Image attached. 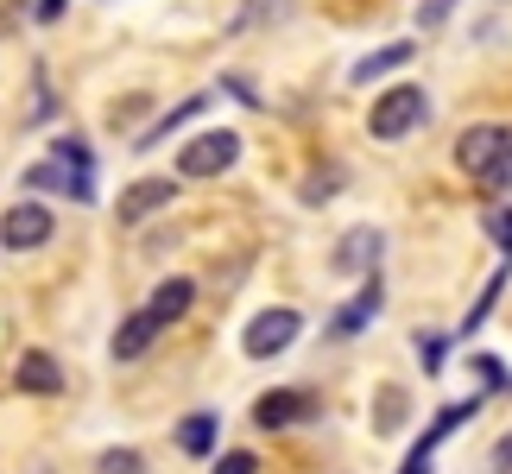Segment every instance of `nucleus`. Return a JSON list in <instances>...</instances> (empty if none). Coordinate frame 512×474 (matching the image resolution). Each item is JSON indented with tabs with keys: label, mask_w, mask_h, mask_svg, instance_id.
<instances>
[{
	"label": "nucleus",
	"mask_w": 512,
	"mask_h": 474,
	"mask_svg": "<svg viewBox=\"0 0 512 474\" xmlns=\"http://www.w3.org/2000/svg\"><path fill=\"white\" fill-rule=\"evenodd\" d=\"M215 430H222V424H215L209 411H196V418L177 424V449H184V456H209V449H215Z\"/></svg>",
	"instance_id": "4468645a"
},
{
	"label": "nucleus",
	"mask_w": 512,
	"mask_h": 474,
	"mask_svg": "<svg viewBox=\"0 0 512 474\" xmlns=\"http://www.w3.org/2000/svg\"><path fill=\"white\" fill-rule=\"evenodd\" d=\"M506 152H512V127L487 121V127H468L462 140H456V165H462L468 177H487V171H494Z\"/></svg>",
	"instance_id": "7ed1b4c3"
},
{
	"label": "nucleus",
	"mask_w": 512,
	"mask_h": 474,
	"mask_svg": "<svg viewBox=\"0 0 512 474\" xmlns=\"http://www.w3.org/2000/svg\"><path fill=\"white\" fill-rule=\"evenodd\" d=\"M234 158H241V133L209 127V133H196V140L177 152V177H184V184H196V177H222Z\"/></svg>",
	"instance_id": "f03ea898"
},
{
	"label": "nucleus",
	"mask_w": 512,
	"mask_h": 474,
	"mask_svg": "<svg viewBox=\"0 0 512 474\" xmlns=\"http://www.w3.org/2000/svg\"><path fill=\"white\" fill-rule=\"evenodd\" d=\"M424 114H430V102H424V89H418V83H392L380 102H373L367 133H373V140H405V133H418Z\"/></svg>",
	"instance_id": "f257e3e1"
},
{
	"label": "nucleus",
	"mask_w": 512,
	"mask_h": 474,
	"mask_svg": "<svg viewBox=\"0 0 512 474\" xmlns=\"http://www.w3.org/2000/svg\"><path fill=\"white\" fill-rule=\"evenodd\" d=\"M317 418V392H304V386H285V392H266L260 405H253V424L260 430H291V424H310Z\"/></svg>",
	"instance_id": "39448f33"
},
{
	"label": "nucleus",
	"mask_w": 512,
	"mask_h": 474,
	"mask_svg": "<svg viewBox=\"0 0 512 474\" xmlns=\"http://www.w3.org/2000/svg\"><path fill=\"white\" fill-rule=\"evenodd\" d=\"M95 474H146V456L140 449H108V456L95 462Z\"/></svg>",
	"instance_id": "f3484780"
},
{
	"label": "nucleus",
	"mask_w": 512,
	"mask_h": 474,
	"mask_svg": "<svg viewBox=\"0 0 512 474\" xmlns=\"http://www.w3.org/2000/svg\"><path fill=\"white\" fill-rule=\"evenodd\" d=\"M57 7H64V0H38V13H45V19H57Z\"/></svg>",
	"instance_id": "393cba45"
},
{
	"label": "nucleus",
	"mask_w": 512,
	"mask_h": 474,
	"mask_svg": "<svg viewBox=\"0 0 512 474\" xmlns=\"http://www.w3.org/2000/svg\"><path fill=\"white\" fill-rule=\"evenodd\" d=\"M449 7H456V0H424V7H418V26H424V32H430V26H443Z\"/></svg>",
	"instance_id": "4be33fe9"
},
{
	"label": "nucleus",
	"mask_w": 512,
	"mask_h": 474,
	"mask_svg": "<svg viewBox=\"0 0 512 474\" xmlns=\"http://www.w3.org/2000/svg\"><path fill=\"white\" fill-rule=\"evenodd\" d=\"M215 474H260V456H247V449H228V456L215 462Z\"/></svg>",
	"instance_id": "aec40b11"
},
{
	"label": "nucleus",
	"mask_w": 512,
	"mask_h": 474,
	"mask_svg": "<svg viewBox=\"0 0 512 474\" xmlns=\"http://www.w3.org/2000/svg\"><path fill=\"white\" fill-rule=\"evenodd\" d=\"M475 373H481L487 386H506V373H500V361H487V354H475Z\"/></svg>",
	"instance_id": "b1692460"
},
{
	"label": "nucleus",
	"mask_w": 512,
	"mask_h": 474,
	"mask_svg": "<svg viewBox=\"0 0 512 474\" xmlns=\"http://www.w3.org/2000/svg\"><path fill=\"white\" fill-rule=\"evenodd\" d=\"M487 228H494V241L512 253V209H494V215H487Z\"/></svg>",
	"instance_id": "5701e85b"
},
{
	"label": "nucleus",
	"mask_w": 512,
	"mask_h": 474,
	"mask_svg": "<svg viewBox=\"0 0 512 474\" xmlns=\"http://www.w3.org/2000/svg\"><path fill=\"white\" fill-rule=\"evenodd\" d=\"M399 424H405V392L386 386V392H380V418H373V430H399Z\"/></svg>",
	"instance_id": "6ab92c4d"
},
{
	"label": "nucleus",
	"mask_w": 512,
	"mask_h": 474,
	"mask_svg": "<svg viewBox=\"0 0 512 474\" xmlns=\"http://www.w3.org/2000/svg\"><path fill=\"white\" fill-rule=\"evenodd\" d=\"M411 51H418V45L405 38V45H386V51L361 57V64H354V83H373V76H392V70H405V64H411Z\"/></svg>",
	"instance_id": "ddd939ff"
},
{
	"label": "nucleus",
	"mask_w": 512,
	"mask_h": 474,
	"mask_svg": "<svg viewBox=\"0 0 512 474\" xmlns=\"http://www.w3.org/2000/svg\"><path fill=\"white\" fill-rule=\"evenodd\" d=\"M171 196H177L171 177H140V184L121 196V209H114V215H121V228H140L152 209H165V203H171Z\"/></svg>",
	"instance_id": "6e6552de"
},
{
	"label": "nucleus",
	"mask_w": 512,
	"mask_h": 474,
	"mask_svg": "<svg viewBox=\"0 0 512 474\" xmlns=\"http://www.w3.org/2000/svg\"><path fill=\"white\" fill-rule=\"evenodd\" d=\"M190 298H196V285H190V279H165L159 291H152V304H146V310L159 316V323H177V316L190 310Z\"/></svg>",
	"instance_id": "f8f14e48"
},
{
	"label": "nucleus",
	"mask_w": 512,
	"mask_h": 474,
	"mask_svg": "<svg viewBox=\"0 0 512 474\" xmlns=\"http://www.w3.org/2000/svg\"><path fill=\"white\" fill-rule=\"evenodd\" d=\"M500 291H506V266L494 272V285H487V291H481V298H475V310H468V316H462V335H475V329L487 323V310H494V304H500Z\"/></svg>",
	"instance_id": "dca6fc26"
},
{
	"label": "nucleus",
	"mask_w": 512,
	"mask_h": 474,
	"mask_svg": "<svg viewBox=\"0 0 512 474\" xmlns=\"http://www.w3.org/2000/svg\"><path fill=\"white\" fill-rule=\"evenodd\" d=\"M298 329H304V316L298 310H260V316H253V323H247V335H241V348L253 354V361H266V354H279V348H291V342H298Z\"/></svg>",
	"instance_id": "20e7f679"
},
{
	"label": "nucleus",
	"mask_w": 512,
	"mask_h": 474,
	"mask_svg": "<svg viewBox=\"0 0 512 474\" xmlns=\"http://www.w3.org/2000/svg\"><path fill=\"white\" fill-rule=\"evenodd\" d=\"M13 386L32 392V399H57V392H64V367H57L45 348H26L13 361Z\"/></svg>",
	"instance_id": "0eeeda50"
},
{
	"label": "nucleus",
	"mask_w": 512,
	"mask_h": 474,
	"mask_svg": "<svg viewBox=\"0 0 512 474\" xmlns=\"http://www.w3.org/2000/svg\"><path fill=\"white\" fill-rule=\"evenodd\" d=\"M165 329H171V323H159L152 310H133L127 323H121V335H114V361H140V354H146L152 342H159Z\"/></svg>",
	"instance_id": "9d476101"
},
{
	"label": "nucleus",
	"mask_w": 512,
	"mask_h": 474,
	"mask_svg": "<svg viewBox=\"0 0 512 474\" xmlns=\"http://www.w3.org/2000/svg\"><path fill=\"white\" fill-rule=\"evenodd\" d=\"M51 209L45 203H13L7 215H0V241H7L13 253H32V247H45L51 241Z\"/></svg>",
	"instance_id": "423d86ee"
},
{
	"label": "nucleus",
	"mask_w": 512,
	"mask_h": 474,
	"mask_svg": "<svg viewBox=\"0 0 512 474\" xmlns=\"http://www.w3.org/2000/svg\"><path fill=\"white\" fill-rule=\"evenodd\" d=\"M380 304H386L380 279H367V285H361V298H354V304L336 316V323H329V335H336V342H348V335H361V329L373 323V316H380Z\"/></svg>",
	"instance_id": "9b49d317"
},
{
	"label": "nucleus",
	"mask_w": 512,
	"mask_h": 474,
	"mask_svg": "<svg viewBox=\"0 0 512 474\" xmlns=\"http://www.w3.org/2000/svg\"><path fill=\"white\" fill-rule=\"evenodd\" d=\"M196 114H203V95H196V102H184V108L171 114V121H159V127H152V133H140V140H133V146H159V140H165L171 127H184V121H196Z\"/></svg>",
	"instance_id": "a211bd4d"
},
{
	"label": "nucleus",
	"mask_w": 512,
	"mask_h": 474,
	"mask_svg": "<svg viewBox=\"0 0 512 474\" xmlns=\"http://www.w3.org/2000/svg\"><path fill=\"white\" fill-rule=\"evenodd\" d=\"M26 184H32V190H64V196H76V203H89V196H95L89 171H83V165L70 171V158H51V165H32V171H26Z\"/></svg>",
	"instance_id": "1a4fd4ad"
},
{
	"label": "nucleus",
	"mask_w": 512,
	"mask_h": 474,
	"mask_svg": "<svg viewBox=\"0 0 512 474\" xmlns=\"http://www.w3.org/2000/svg\"><path fill=\"white\" fill-rule=\"evenodd\" d=\"M373 260H380V234H373V228H354L348 247H342V266H373Z\"/></svg>",
	"instance_id": "2eb2a0df"
},
{
	"label": "nucleus",
	"mask_w": 512,
	"mask_h": 474,
	"mask_svg": "<svg viewBox=\"0 0 512 474\" xmlns=\"http://www.w3.org/2000/svg\"><path fill=\"white\" fill-rule=\"evenodd\" d=\"M418 361H424L430 373H437V367H443V335H430V329L418 335Z\"/></svg>",
	"instance_id": "412c9836"
}]
</instances>
